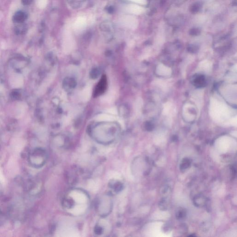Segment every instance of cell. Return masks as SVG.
<instances>
[{
    "label": "cell",
    "instance_id": "cell-1",
    "mask_svg": "<svg viewBox=\"0 0 237 237\" xmlns=\"http://www.w3.org/2000/svg\"><path fill=\"white\" fill-rule=\"evenodd\" d=\"M48 159V153L44 148L37 147L33 149L28 155V162L32 167L39 169L45 165Z\"/></svg>",
    "mask_w": 237,
    "mask_h": 237
},
{
    "label": "cell",
    "instance_id": "cell-2",
    "mask_svg": "<svg viewBox=\"0 0 237 237\" xmlns=\"http://www.w3.org/2000/svg\"><path fill=\"white\" fill-rule=\"evenodd\" d=\"M113 208V202L109 195H104L100 196L96 201L95 209L99 215L105 217L110 214Z\"/></svg>",
    "mask_w": 237,
    "mask_h": 237
},
{
    "label": "cell",
    "instance_id": "cell-3",
    "mask_svg": "<svg viewBox=\"0 0 237 237\" xmlns=\"http://www.w3.org/2000/svg\"><path fill=\"white\" fill-rule=\"evenodd\" d=\"M28 15L27 14L23 11L20 10L15 12L13 17V21L15 23H23L27 20Z\"/></svg>",
    "mask_w": 237,
    "mask_h": 237
},
{
    "label": "cell",
    "instance_id": "cell-4",
    "mask_svg": "<svg viewBox=\"0 0 237 237\" xmlns=\"http://www.w3.org/2000/svg\"><path fill=\"white\" fill-rule=\"evenodd\" d=\"M109 189H110L114 192L118 193L121 192L123 189V184L121 181L112 180L109 183Z\"/></svg>",
    "mask_w": 237,
    "mask_h": 237
},
{
    "label": "cell",
    "instance_id": "cell-5",
    "mask_svg": "<svg viewBox=\"0 0 237 237\" xmlns=\"http://www.w3.org/2000/svg\"><path fill=\"white\" fill-rule=\"evenodd\" d=\"M194 204L196 207H202L204 206L207 203V200L202 195H197L195 196L193 200Z\"/></svg>",
    "mask_w": 237,
    "mask_h": 237
},
{
    "label": "cell",
    "instance_id": "cell-6",
    "mask_svg": "<svg viewBox=\"0 0 237 237\" xmlns=\"http://www.w3.org/2000/svg\"><path fill=\"white\" fill-rule=\"evenodd\" d=\"M86 25V19L83 17H79L76 19V21L74 24V27L76 29L81 30L83 29Z\"/></svg>",
    "mask_w": 237,
    "mask_h": 237
},
{
    "label": "cell",
    "instance_id": "cell-7",
    "mask_svg": "<svg viewBox=\"0 0 237 237\" xmlns=\"http://www.w3.org/2000/svg\"><path fill=\"white\" fill-rule=\"evenodd\" d=\"M191 165V161L189 159L185 158L182 160L180 164V170L181 171H185L189 168Z\"/></svg>",
    "mask_w": 237,
    "mask_h": 237
},
{
    "label": "cell",
    "instance_id": "cell-8",
    "mask_svg": "<svg viewBox=\"0 0 237 237\" xmlns=\"http://www.w3.org/2000/svg\"><path fill=\"white\" fill-rule=\"evenodd\" d=\"M201 4L200 3H196L193 4L190 7V11L193 14H195L199 12L201 10Z\"/></svg>",
    "mask_w": 237,
    "mask_h": 237
},
{
    "label": "cell",
    "instance_id": "cell-9",
    "mask_svg": "<svg viewBox=\"0 0 237 237\" xmlns=\"http://www.w3.org/2000/svg\"><path fill=\"white\" fill-rule=\"evenodd\" d=\"M17 27L15 28V32L18 34H22L24 33L27 30V27L26 25H22V23L20 24L19 25L17 26Z\"/></svg>",
    "mask_w": 237,
    "mask_h": 237
},
{
    "label": "cell",
    "instance_id": "cell-10",
    "mask_svg": "<svg viewBox=\"0 0 237 237\" xmlns=\"http://www.w3.org/2000/svg\"><path fill=\"white\" fill-rule=\"evenodd\" d=\"M186 212L183 208L179 209L176 214V218L178 219H183L185 217Z\"/></svg>",
    "mask_w": 237,
    "mask_h": 237
},
{
    "label": "cell",
    "instance_id": "cell-11",
    "mask_svg": "<svg viewBox=\"0 0 237 237\" xmlns=\"http://www.w3.org/2000/svg\"><path fill=\"white\" fill-rule=\"evenodd\" d=\"M104 227H101V225H96L94 229V232L95 234L98 235H101L104 232Z\"/></svg>",
    "mask_w": 237,
    "mask_h": 237
},
{
    "label": "cell",
    "instance_id": "cell-12",
    "mask_svg": "<svg viewBox=\"0 0 237 237\" xmlns=\"http://www.w3.org/2000/svg\"><path fill=\"white\" fill-rule=\"evenodd\" d=\"M98 120L100 121H109V120H113V118L111 116L107 115V114H102V115L99 116L98 117Z\"/></svg>",
    "mask_w": 237,
    "mask_h": 237
},
{
    "label": "cell",
    "instance_id": "cell-13",
    "mask_svg": "<svg viewBox=\"0 0 237 237\" xmlns=\"http://www.w3.org/2000/svg\"><path fill=\"white\" fill-rule=\"evenodd\" d=\"M201 33V30L199 28H194L189 31V33L191 35H198Z\"/></svg>",
    "mask_w": 237,
    "mask_h": 237
},
{
    "label": "cell",
    "instance_id": "cell-14",
    "mask_svg": "<svg viewBox=\"0 0 237 237\" xmlns=\"http://www.w3.org/2000/svg\"><path fill=\"white\" fill-rule=\"evenodd\" d=\"M160 208H162V210H165V208H167V202L166 200L163 199L162 201L160 202L159 203Z\"/></svg>",
    "mask_w": 237,
    "mask_h": 237
},
{
    "label": "cell",
    "instance_id": "cell-15",
    "mask_svg": "<svg viewBox=\"0 0 237 237\" xmlns=\"http://www.w3.org/2000/svg\"><path fill=\"white\" fill-rule=\"evenodd\" d=\"M33 1V0H21L22 3L25 6L30 5L32 4Z\"/></svg>",
    "mask_w": 237,
    "mask_h": 237
}]
</instances>
